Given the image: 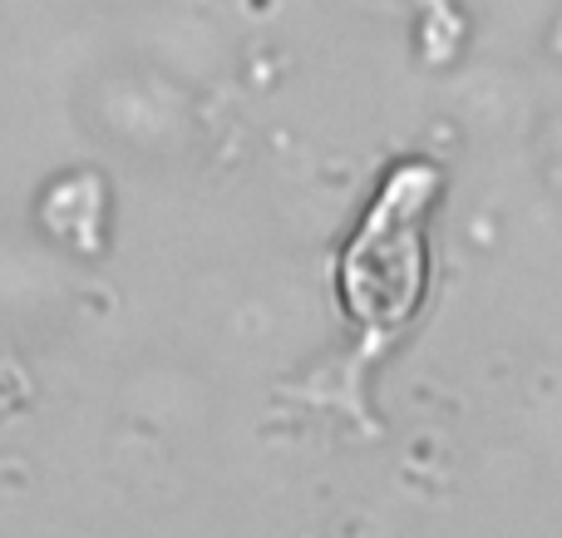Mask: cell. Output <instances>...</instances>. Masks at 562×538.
I'll return each instance as SVG.
<instances>
[]
</instances>
